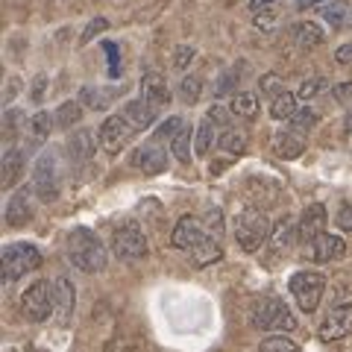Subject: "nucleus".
I'll return each mask as SVG.
<instances>
[{"instance_id": "15", "label": "nucleus", "mask_w": 352, "mask_h": 352, "mask_svg": "<svg viewBox=\"0 0 352 352\" xmlns=\"http://www.w3.org/2000/svg\"><path fill=\"white\" fill-rule=\"evenodd\" d=\"M206 235H208V232H206V226L200 223V220H194V217H182L179 223H176L173 235H170V244H173L176 250H191V247L200 244V241H203Z\"/></svg>"}, {"instance_id": "12", "label": "nucleus", "mask_w": 352, "mask_h": 352, "mask_svg": "<svg viewBox=\"0 0 352 352\" xmlns=\"http://www.w3.org/2000/svg\"><path fill=\"white\" fill-rule=\"evenodd\" d=\"M132 164L147 173V176H156L168 168V153L159 147V141H147V144H141L135 153H132Z\"/></svg>"}, {"instance_id": "8", "label": "nucleus", "mask_w": 352, "mask_h": 352, "mask_svg": "<svg viewBox=\"0 0 352 352\" xmlns=\"http://www.w3.org/2000/svg\"><path fill=\"white\" fill-rule=\"evenodd\" d=\"M112 252L120 261H135V258H144L147 256V238L141 232V226L135 220H126L120 223L112 235Z\"/></svg>"}, {"instance_id": "41", "label": "nucleus", "mask_w": 352, "mask_h": 352, "mask_svg": "<svg viewBox=\"0 0 352 352\" xmlns=\"http://www.w3.org/2000/svg\"><path fill=\"white\" fill-rule=\"evenodd\" d=\"M235 85H238V74L235 71H223V74H220V80H217V85H214V94L226 97V94L235 91Z\"/></svg>"}, {"instance_id": "20", "label": "nucleus", "mask_w": 352, "mask_h": 352, "mask_svg": "<svg viewBox=\"0 0 352 352\" xmlns=\"http://www.w3.org/2000/svg\"><path fill=\"white\" fill-rule=\"evenodd\" d=\"M294 41H296V47H302V50H311V47H320L323 38H326V32L323 27L317 24V21H300V24H294Z\"/></svg>"}, {"instance_id": "26", "label": "nucleus", "mask_w": 352, "mask_h": 352, "mask_svg": "<svg viewBox=\"0 0 352 352\" xmlns=\"http://www.w3.org/2000/svg\"><path fill=\"white\" fill-rule=\"evenodd\" d=\"M320 12H323V21L332 30L349 24V6L344 3V0H329V3L320 6Z\"/></svg>"}, {"instance_id": "16", "label": "nucleus", "mask_w": 352, "mask_h": 352, "mask_svg": "<svg viewBox=\"0 0 352 352\" xmlns=\"http://www.w3.org/2000/svg\"><path fill=\"white\" fill-rule=\"evenodd\" d=\"M53 291H56V311H53V317H56L59 326H65L74 317V305H76L74 282L68 276H59L56 285H53Z\"/></svg>"}, {"instance_id": "54", "label": "nucleus", "mask_w": 352, "mask_h": 352, "mask_svg": "<svg viewBox=\"0 0 352 352\" xmlns=\"http://www.w3.org/2000/svg\"><path fill=\"white\" fill-rule=\"evenodd\" d=\"M344 129H346V132H352V112L344 118Z\"/></svg>"}, {"instance_id": "19", "label": "nucleus", "mask_w": 352, "mask_h": 352, "mask_svg": "<svg viewBox=\"0 0 352 352\" xmlns=\"http://www.w3.org/2000/svg\"><path fill=\"white\" fill-rule=\"evenodd\" d=\"M141 97H147V100L153 106H159V109L168 106L170 103V88H168V82H164V76L156 74V71L141 76Z\"/></svg>"}, {"instance_id": "52", "label": "nucleus", "mask_w": 352, "mask_h": 352, "mask_svg": "<svg viewBox=\"0 0 352 352\" xmlns=\"http://www.w3.org/2000/svg\"><path fill=\"white\" fill-rule=\"evenodd\" d=\"M270 3H276V0H250V9L252 12H264Z\"/></svg>"}, {"instance_id": "23", "label": "nucleus", "mask_w": 352, "mask_h": 352, "mask_svg": "<svg viewBox=\"0 0 352 352\" xmlns=\"http://www.w3.org/2000/svg\"><path fill=\"white\" fill-rule=\"evenodd\" d=\"M273 147H276V156H282V159H296V156H302L305 141H302L300 132L291 129V132H279V135L273 138Z\"/></svg>"}, {"instance_id": "35", "label": "nucleus", "mask_w": 352, "mask_h": 352, "mask_svg": "<svg viewBox=\"0 0 352 352\" xmlns=\"http://www.w3.org/2000/svg\"><path fill=\"white\" fill-rule=\"evenodd\" d=\"M170 153H173V156L179 159L182 164L191 162V129H182L179 135L170 141Z\"/></svg>"}, {"instance_id": "39", "label": "nucleus", "mask_w": 352, "mask_h": 352, "mask_svg": "<svg viewBox=\"0 0 352 352\" xmlns=\"http://www.w3.org/2000/svg\"><path fill=\"white\" fill-rule=\"evenodd\" d=\"M194 56H197V47H191V44H179V47L173 50V68L185 71L194 62Z\"/></svg>"}, {"instance_id": "11", "label": "nucleus", "mask_w": 352, "mask_h": 352, "mask_svg": "<svg viewBox=\"0 0 352 352\" xmlns=\"http://www.w3.org/2000/svg\"><path fill=\"white\" fill-rule=\"evenodd\" d=\"M32 197H36V191H32V185L30 188H21L15 191L12 197H9V203H6V223L9 226H27L32 214H36V203H32Z\"/></svg>"}, {"instance_id": "32", "label": "nucleus", "mask_w": 352, "mask_h": 352, "mask_svg": "<svg viewBox=\"0 0 352 352\" xmlns=\"http://www.w3.org/2000/svg\"><path fill=\"white\" fill-rule=\"evenodd\" d=\"M294 241V220H279L270 232V244H273V252H282L288 250V244Z\"/></svg>"}, {"instance_id": "30", "label": "nucleus", "mask_w": 352, "mask_h": 352, "mask_svg": "<svg viewBox=\"0 0 352 352\" xmlns=\"http://www.w3.org/2000/svg\"><path fill=\"white\" fill-rule=\"evenodd\" d=\"M212 147H214V124L206 118V120H200V126L194 132V153L197 156H206Z\"/></svg>"}, {"instance_id": "7", "label": "nucleus", "mask_w": 352, "mask_h": 352, "mask_svg": "<svg viewBox=\"0 0 352 352\" xmlns=\"http://www.w3.org/2000/svg\"><path fill=\"white\" fill-rule=\"evenodd\" d=\"M21 308H24L27 320L41 323L56 311V291L50 288V282H32L21 296Z\"/></svg>"}, {"instance_id": "28", "label": "nucleus", "mask_w": 352, "mask_h": 352, "mask_svg": "<svg viewBox=\"0 0 352 352\" xmlns=\"http://www.w3.org/2000/svg\"><path fill=\"white\" fill-rule=\"evenodd\" d=\"M217 147L229 153V156H241V153L247 150V135L241 129H223L217 138Z\"/></svg>"}, {"instance_id": "36", "label": "nucleus", "mask_w": 352, "mask_h": 352, "mask_svg": "<svg viewBox=\"0 0 352 352\" xmlns=\"http://www.w3.org/2000/svg\"><path fill=\"white\" fill-rule=\"evenodd\" d=\"M317 120H320V115L314 112V109H296V115L291 118V126L296 129V132H308V129H314L317 126Z\"/></svg>"}, {"instance_id": "38", "label": "nucleus", "mask_w": 352, "mask_h": 352, "mask_svg": "<svg viewBox=\"0 0 352 352\" xmlns=\"http://www.w3.org/2000/svg\"><path fill=\"white\" fill-rule=\"evenodd\" d=\"M258 88H261V94H264V97H270V100H273L276 94L285 91V82L279 80L276 74H264L261 80H258Z\"/></svg>"}, {"instance_id": "42", "label": "nucleus", "mask_w": 352, "mask_h": 352, "mask_svg": "<svg viewBox=\"0 0 352 352\" xmlns=\"http://www.w3.org/2000/svg\"><path fill=\"white\" fill-rule=\"evenodd\" d=\"M206 232L208 235H223V212L220 208H208V214H206Z\"/></svg>"}, {"instance_id": "48", "label": "nucleus", "mask_w": 352, "mask_h": 352, "mask_svg": "<svg viewBox=\"0 0 352 352\" xmlns=\"http://www.w3.org/2000/svg\"><path fill=\"white\" fill-rule=\"evenodd\" d=\"M44 85H47V76L38 74V76H36V82H32V103H41V97H44Z\"/></svg>"}, {"instance_id": "29", "label": "nucleus", "mask_w": 352, "mask_h": 352, "mask_svg": "<svg viewBox=\"0 0 352 352\" xmlns=\"http://www.w3.org/2000/svg\"><path fill=\"white\" fill-rule=\"evenodd\" d=\"M56 126V115H50V112H36L30 118V135H32V141H44L50 135V129Z\"/></svg>"}, {"instance_id": "3", "label": "nucleus", "mask_w": 352, "mask_h": 352, "mask_svg": "<svg viewBox=\"0 0 352 352\" xmlns=\"http://www.w3.org/2000/svg\"><path fill=\"white\" fill-rule=\"evenodd\" d=\"M62 173H59V156L53 150H44L32 164V191L41 203H50L59 197Z\"/></svg>"}, {"instance_id": "1", "label": "nucleus", "mask_w": 352, "mask_h": 352, "mask_svg": "<svg viewBox=\"0 0 352 352\" xmlns=\"http://www.w3.org/2000/svg\"><path fill=\"white\" fill-rule=\"evenodd\" d=\"M68 258L82 273H100L106 270V261H109L103 241L91 235L88 229H74L68 235Z\"/></svg>"}, {"instance_id": "21", "label": "nucleus", "mask_w": 352, "mask_h": 352, "mask_svg": "<svg viewBox=\"0 0 352 352\" xmlns=\"http://www.w3.org/2000/svg\"><path fill=\"white\" fill-rule=\"evenodd\" d=\"M115 97H118L115 88H103V85H85L80 91V100L88 109H94V112H106V109L115 103Z\"/></svg>"}, {"instance_id": "22", "label": "nucleus", "mask_w": 352, "mask_h": 352, "mask_svg": "<svg viewBox=\"0 0 352 352\" xmlns=\"http://www.w3.org/2000/svg\"><path fill=\"white\" fill-rule=\"evenodd\" d=\"M188 252H191V264H194V267H208V264H214V261L223 258V250H220V244L214 238H208V235L197 247H191Z\"/></svg>"}, {"instance_id": "51", "label": "nucleus", "mask_w": 352, "mask_h": 352, "mask_svg": "<svg viewBox=\"0 0 352 352\" xmlns=\"http://www.w3.org/2000/svg\"><path fill=\"white\" fill-rule=\"evenodd\" d=\"M18 88H21V82H18V80H9V88H6V97H3V100H6V103H12V100H15Z\"/></svg>"}, {"instance_id": "55", "label": "nucleus", "mask_w": 352, "mask_h": 352, "mask_svg": "<svg viewBox=\"0 0 352 352\" xmlns=\"http://www.w3.org/2000/svg\"><path fill=\"white\" fill-rule=\"evenodd\" d=\"M349 27H352V12H349Z\"/></svg>"}, {"instance_id": "14", "label": "nucleus", "mask_w": 352, "mask_h": 352, "mask_svg": "<svg viewBox=\"0 0 352 352\" xmlns=\"http://www.w3.org/2000/svg\"><path fill=\"white\" fill-rule=\"evenodd\" d=\"M311 256L314 261L320 264H329V261H338L346 256V241L340 235H332V232H323L311 241Z\"/></svg>"}, {"instance_id": "25", "label": "nucleus", "mask_w": 352, "mask_h": 352, "mask_svg": "<svg viewBox=\"0 0 352 352\" xmlns=\"http://www.w3.org/2000/svg\"><path fill=\"white\" fill-rule=\"evenodd\" d=\"M296 100H300V97L296 94H291V91H282V94H276L270 100V115L276 118V120H291L294 115H296Z\"/></svg>"}, {"instance_id": "34", "label": "nucleus", "mask_w": 352, "mask_h": 352, "mask_svg": "<svg viewBox=\"0 0 352 352\" xmlns=\"http://www.w3.org/2000/svg\"><path fill=\"white\" fill-rule=\"evenodd\" d=\"M200 94H203V80L200 76H182V82H179V97L185 103H197L200 100Z\"/></svg>"}, {"instance_id": "2", "label": "nucleus", "mask_w": 352, "mask_h": 352, "mask_svg": "<svg viewBox=\"0 0 352 352\" xmlns=\"http://www.w3.org/2000/svg\"><path fill=\"white\" fill-rule=\"evenodd\" d=\"M270 232H273L270 220L258 208H247L235 220V241L244 252H256L264 241H270Z\"/></svg>"}, {"instance_id": "18", "label": "nucleus", "mask_w": 352, "mask_h": 352, "mask_svg": "<svg viewBox=\"0 0 352 352\" xmlns=\"http://www.w3.org/2000/svg\"><path fill=\"white\" fill-rule=\"evenodd\" d=\"M100 141V138H97ZM97 141H94V132L91 129H76L74 135L68 138V144H65V150H68V156L74 164H82L94 156V150H97Z\"/></svg>"}, {"instance_id": "17", "label": "nucleus", "mask_w": 352, "mask_h": 352, "mask_svg": "<svg viewBox=\"0 0 352 352\" xmlns=\"http://www.w3.org/2000/svg\"><path fill=\"white\" fill-rule=\"evenodd\" d=\"M124 115L135 129H150L159 118V106H153L147 97H138V100H129L124 106Z\"/></svg>"}, {"instance_id": "47", "label": "nucleus", "mask_w": 352, "mask_h": 352, "mask_svg": "<svg viewBox=\"0 0 352 352\" xmlns=\"http://www.w3.org/2000/svg\"><path fill=\"white\" fill-rule=\"evenodd\" d=\"M335 62H340V65H352V41L340 44V47L335 50Z\"/></svg>"}, {"instance_id": "13", "label": "nucleus", "mask_w": 352, "mask_h": 352, "mask_svg": "<svg viewBox=\"0 0 352 352\" xmlns=\"http://www.w3.org/2000/svg\"><path fill=\"white\" fill-rule=\"evenodd\" d=\"M326 232V206L320 203H311L302 212L300 217V226H296V235H300V241H305V244H311V241L317 235Z\"/></svg>"}, {"instance_id": "53", "label": "nucleus", "mask_w": 352, "mask_h": 352, "mask_svg": "<svg viewBox=\"0 0 352 352\" xmlns=\"http://www.w3.org/2000/svg\"><path fill=\"white\" fill-rule=\"evenodd\" d=\"M329 0H296V9H311V6H323Z\"/></svg>"}, {"instance_id": "37", "label": "nucleus", "mask_w": 352, "mask_h": 352, "mask_svg": "<svg viewBox=\"0 0 352 352\" xmlns=\"http://www.w3.org/2000/svg\"><path fill=\"white\" fill-rule=\"evenodd\" d=\"M258 352H300V346H296L291 338H282V335H276V338L261 340Z\"/></svg>"}, {"instance_id": "46", "label": "nucleus", "mask_w": 352, "mask_h": 352, "mask_svg": "<svg viewBox=\"0 0 352 352\" xmlns=\"http://www.w3.org/2000/svg\"><path fill=\"white\" fill-rule=\"evenodd\" d=\"M206 118L212 120L214 126H226V124H229V112H226L223 106H212V109H208V115H206Z\"/></svg>"}, {"instance_id": "43", "label": "nucleus", "mask_w": 352, "mask_h": 352, "mask_svg": "<svg viewBox=\"0 0 352 352\" xmlns=\"http://www.w3.org/2000/svg\"><path fill=\"white\" fill-rule=\"evenodd\" d=\"M106 27H109V21H106V18H94L91 24L85 27V32H82V38H80V41H82V44H88V41H91L94 36H100V32H103Z\"/></svg>"}, {"instance_id": "50", "label": "nucleus", "mask_w": 352, "mask_h": 352, "mask_svg": "<svg viewBox=\"0 0 352 352\" xmlns=\"http://www.w3.org/2000/svg\"><path fill=\"white\" fill-rule=\"evenodd\" d=\"M273 24H276V18H273V15H258L256 18V30L267 32V30H273Z\"/></svg>"}, {"instance_id": "6", "label": "nucleus", "mask_w": 352, "mask_h": 352, "mask_svg": "<svg viewBox=\"0 0 352 352\" xmlns=\"http://www.w3.org/2000/svg\"><path fill=\"white\" fill-rule=\"evenodd\" d=\"M323 291H326L323 273H317V270H300V273H294V276H291V294H294L296 305H300L305 314H311L314 308L320 305Z\"/></svg>"}, {"instance_id": "4", "label": "nucleus", "mask_w": 352, "mask_h": 352, "mask_svg": "<svg viewBox=\"0 0 352 352\" xmlns=\"http://www.w3.org/2000/svg\"><path fill=\"white\" fill-rule=\"evenodd\" d=\"M36 267H41V252L32 244H9L3 247L0 256V270H3L6 282H18L21 276H27Z\"/></svg>"}, {"instance_id": "45", "label": "nucleus", "mask_w": 352, "mask_h": 352, "mask_svg": "<svg viewBox=\"0 0 352 352\" xmlns=\"http://www.w3.org/2000/svg\"><path fill=\"white\" fill-rule=\"evenodd\" d=\"M335 220H338V226H340V229L352 232V203L340 206V208H338V214H335Z\"/></svg>"}, {"instance_id": "10", "label": "nucleus", "mask_w": 352, "mask_h": 352, "mask_svg": "<svg viewBox=\"0 0 352 352\" xmlns=\"http://www.w3.org/2000/svg\"><path fill=\"white\" fill-rule=\"evenodd\" d=\"M346 335H352V302H340L323 317L320 338L323 340H340Z\"/></svg>"}, {"instance_id": "33", "label": "nucleus", "mask_w": 352, "mask_h": 352, "mask_svg": "<svg viewBox=\"0 0 352 352\" xmlns=\"http://www.w3.org/2000/svg\"><path fill=\"white\" fill-rule=\"evenodd\" d=\"M182 129H185V120L179 115H173V118L162 120V124L156 126V135H153V141H173Z\"/></svg>"}, {"instance_id": "40", "label": "nucleus", "mask_w": 352, "mask_h": 352, "mask_svg": "<svg viewBox=\"0 0 352 352\" xmlns=\"http://www.w3.org/2000/svg\"><path fill=\"white\" fill-rule=\"evenodd\" d=\"M323 88H326V80H323V76H314V80H305V82L300 85L296 97H300V100H314V97L320 94Z\"/></svg>"}, {"instance_id": "24", "label": "nucleus", "mask_w": 352, "mask_h": 352, "mask_svg": "<svg viewBox=\"0 0 352 352\" xmlns=\"http://www.w3.org/2000/svg\"><path fill=\"white\" fill-rule=\"evenodd\" d=\"M21 170H24V153L18 147H6V153H3V188H12L18 182Z\"/></svg>"}, {"instance_id": "9", "label": "nucleus", "mask_w": 352, "mask_h": 352, "mask_svg": "<svg viewBox=\"0 0 352 352\" xmlns=\"http://www.w3.org/2000/svg\"><path fill=\"white\" fill-rule=\"evenodd\" d=\"M135 135V126L126 120V115L120 112V115H109L103 124H100V132H97V138H100V147L106 153H120V147L126 144V141Z\"/></svg>"}, {"instance_id": "5", "label": "nucleus", "mask_w": 352, "mask_h": 352, "mask_svg": "<svg viewBox=\"0 0 352 352\" xmlns=\"http://www.w3.org/2000/svg\"><path fill=\"white\" fill-rule=\"evenodd\" d=\"M250 326L252 329H285V332H291V329H296V320L288 311V305H282L276 296H261V300L252 302V308H250Z\"/></svg>"}, {"instance_id": "49", "label": "nucleus", "mask_w": 352, "mask_h": 352, "mask_svg": "<svg viewBox=\"0 0 352 352\" xmlns=\"http://www.w3.org/2000/svg\"><path fill=\"white\" fill-rule=\"evenodd\" d=\"M103 50L109 53V62H112V76H118V47H115L112 41H106V44H103Z\"/></svg>"}, {"instance_id": "31", "label": "nucleus", "mask_w": 352, "mask_h": 352, "mask_svg": "<svg viewBox=\"0 0 352 352\" xmlns=\"http://www.w3.org/2000/svg\"><path fill=\"white\" fill-rule=\"evenodd\" d=\"M53 115H56V126L71 129L74 124H80V120H82V106L76 103V100H65Z\"/></svg>"}, {"instance_id": "44", "label": "nucleus", "mask_w": 352, "mask_h": 352, "mask_svg": "<svg viewBox=\"0 0 352 352\" xmlns=\"http://www.w3.org/2000/svg\"><path fill=\"white\" fill-rule=\"evenodd\" d=\"M18 120H21V112H18V109H9V112L3 115V129H6V138L9 141H12L15 138V129H18Z\"/></svg>"}, {"instance_id": "27", "label": "nucleus", "mask_w": 352, "mask_h": 352, "mask_svg": "<svg viewBox=\"0 0 352 352\" xmlns=\"http://www.w3.org/2000/svg\"><path fill=\"white\" fill-rule=\"evenodd\" d=\"M229 112L238 115V118H256V112H258V97L250 94V91H235L232 94V103H229Z\"/></svg>"}]
</instances>
